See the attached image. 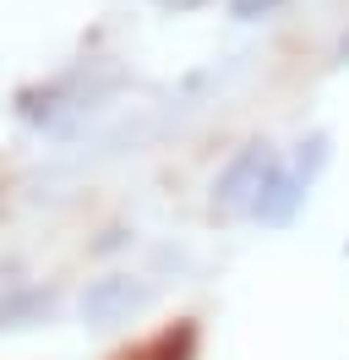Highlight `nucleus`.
<instances>
[{
  "mask_svg": "<svg viewBox=\"0 0 349 360\" xmlns=\"http://www.w3.org/2000/svg\"><path fill=\"white\" fill-rule=\"evenodd\" d=\"M284 0H229V11H235V17H246V22H251V17H267V11H279Z\"/></svg>",
  "mask_w": 349,
  "mask_h": 360,
  "instance_id": "2",
  "label": "nucleus"
},
{
  "mask_svg": "<svg viewBox=\"0 0 349 360\" xmlns=\"http://www.w3.org/2000/svg\"><path fill=\"white\" fill-rule=\"evenodd\" d=\"M164 6H196V0H164Z\"/></svg>",
  "mask_w": 349,
  "mask_h": 360,
  "instance_id": "4",
  "label": "nucleus"
},
{
  "mask_svg": "<svg viewBox=\"0 0 349 360\" xmlns=\"http://www.w3.org/2000/svg\"><path fill=\"white\" fill-rule=\"evenodd\" d=\"M338 55H344V60H349V33H344V44H338Z\"/></svg>",
  "mask_w": 349,
  "mask_h": 360,
  "instance_id": "3",
  "label": "nucleus"
},
{
  "mask_svg": "<svg viewBox=\"0 0 349 360\" xmlns=\"http://www.w3.org/2000/svg\"><path fill=\"white\" fill-rule=\"evenodd\" d=\"M137 300H142V290L115 273V278H99V284L82 295V316H93L99 328H109V322H120L126 311H137Z\"/></svg>",
  "mask_w": 349,
  "mask_h": 360,
  "instance_id": "1",
  "label": "nucleus"
}]
</instances>
